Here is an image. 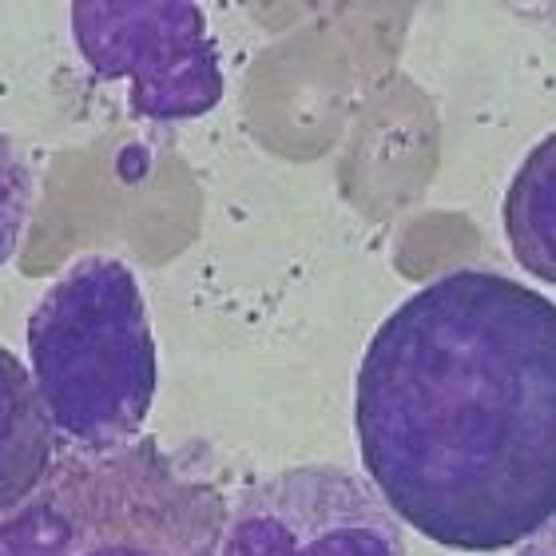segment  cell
I'll use <instances>...</instances> for the list:
<instances>
[{"label":"cell","mask_w":556,"mask_h":556,"mask_svg":"<svg viewBox=\"0 0 556 556\" xmlns=\"http://www.w3.org/2000/svg\"><path fill=\"white\" fill-rule=\"evenodd\" d=\"M362 465L397 521L453 553L521 548L556 517V306L493 270L414 290L354 394Z\"/></svg>","instance_id":"6da1fadb"},{"label":"cell","mask_w":556,"mask_h":556,"mask_svg":"<svg viewBox=\"0 0 556 556\" xmlns=\"http://www.w3.org/2000/svg\"><path fill=\"white\" fill-rule=\"evenodd\" d=\"M28 358L64 453L139 441L160 390V354L136 270L116 255L76 258L36 302Z\"/></svg>","instance_id":"7a4b0ae2"},{"label":"cell","mask_w":556,"mask_h":556,"mask_svg":"<svg viewBox=\"0 0 556 556\" xmlns=\"http://www.w3.org/2000/svg\"><path fill=\"white\" fill-rule=\"evenodd\" d=\"M227 501L160 441L60 453L45 485L0 521V556H219Z\"/></svg>","instance_id":"3957f363"},{"label":"cell","mask_w":556,"mask_h":556,"mask_svg":"<svg viewBox=\"0 0 556 556\" xmlns=\"http://www.w3.org/2000/svg\"><path fill=\"white\" fill-rule=\"evenodd\" d=\"M76 52L96 80L128 84L136 116L199 119L223 100V64L207 16L191 0H76Z\"/></svg>","instance_id":"277c9868"},{"label":"cell","mask_w":556,"mask_h":556,"mask_svg":"<svg viewBox=\"0 0 556 556\" xmlns=\"http://www.w3.org/2000/svg\"><path fill=\"white\" fill-rule=\"evenodd\" d=\"M219 556H406V533L358 473L294 465L243 489Z\"/></svg>","instance_id":"5b68a950"},{"label":"cell","mask_w":556,"mask_h":556,"mask_svg":"<svg viewBox=\"0 0 556 556\" xmlns=\"http://www.w3.org/2000/svg\"><path fill=\"white\" fill-rule=\"evenodd\" d=\"M56 429L36 394L33 370L0 346V521H9L56 465Z\"/></svg>","instance_id":"8992f818"},{"label":"cell","mask_w":556,"mask_h":556,"mask_svg":"<svg viewBox=\"0 0 556 556\" xmlns=\"http://www.w3.org/2000/svg\"><path fill=\"white\" fill-rule=\"evenodd\" d=\"M501 215L513 258L536 282L556 287V131L521 160Z\"/></svg>","instance_id":"52a82bcc"},{"label":"cell","mask_w":556,"mask_h":556,"mask_svg":"<svg viewBox=\"0 0 556 556\" xmlns=\"http://www.w3.org/2000/svg\"><path fill=\"white\" fill-rule=\"evenodd\" d=\"M36 160L21 139L0 131V270L9 267L24 239L36 203Z\"/></svg>","instance_id":"ba28073f"},{"label":"cell","mask_w":556,"mask_h":556,"mask_svg":"<svg viewBox=\"0 0 556 556\" xmlns=\"http://www.w3.org/2000/svg\"><path fill=\"white\" fill-rule=\"evenodd\" d=\"M517 556H556V517L545 529H536V533L517 548Z\"/></svg>","instance_id":"9c48e42d"}]
</instances>
